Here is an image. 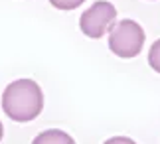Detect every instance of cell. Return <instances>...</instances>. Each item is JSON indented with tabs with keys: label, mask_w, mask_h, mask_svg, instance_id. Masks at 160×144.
<instances>
[{
	"label": "cell",
	"mask_w": 160,
	"mask_h": 144,
	"mask_svg": "<svg viewBox=\"0 0 160 144\" xmlns=\"http://www.w3.org/2000/svg\"><path fill=\"white\" fill-rule=\"evenodd\" d=\"M117 20V8L111 2L99 0L93 6H89L87 10L79 18V28L87 37L99 40L107 32H111V28L115 26Z\"/></svg>",
	"instance_id": "3"
},
{
	"label": "cell",
	"mask_w": 160,
	"mask_h": 144,
	"mask_svg": "<svg viewBox=\"0 0 160 144\" xmlns=\"http://www.w3.org/2000/svg\"><path fill=\"white\" fill-rule=\"evenodd\" d=\"M2 109L12 121L30 122L44 109V93L32 79H16L2 93Z\"/></svg>",
	"instance_id": "1"
},
{
	"label": "cell",
	"mask_w": 160,
	"mask_h": 144,
	"mask_svg": "<svg viewBox=\"0 0 160 144\" xmlns=\"http://www.w3.org/2000/svg\"><path fill=\"white\" fill-rule=\"evenodd\" d=\"M103 144H137V142H134L132 138H127V136H113V138H109Z\"/></svg>",
	"instance_id": "7"
},
{
	"label": "cell",
	"mask_w": 160,
	"mask_h": 144,
	"mask_svg": "<svg viewBox=\"0 0 160 144\" xmlns=\"http://www.w3.org/2000/svg\"><path fill=\"white\" fill-rule=\"evenodd\" d=\"M148 63L156 73H160V40L152 43L150 52H148Z\"/></svg>",
	"instance_id": "5"
},
{
	"label": "cell",
	"mask_w": 160,
	"mask_h": 144,
	"mask_svg": "<svg viewBox=\"0 0 160 144\" xmlns=\"http://www.w3.org/2000/svg\"><path fill=\"white\" fill-rule=\"evenodd\" d=\"M32 144H75V142H73V138L67 132H63V130L52 128V130H44V132H40L34 138Z\"/></svg>",
	"instance_id": "4"
},
{
	"label": "cell",
	"mask_w": 160,
	"mask_h": 144,
	"mask_svg": "<svg viewBox=\"0 0 160 144\" xmlns=\"http://www.w3.org/2000/svg\"><path fill=\"white\" fill-rule=\"evenodd\" d=\"M144 30L134 20L117 22L109 32V49L122 59L137 57L144 46Z\"/></svg>",
	"instance_id": "2"
},
{
	"label": "cell",
	"mask_w": 160,
	"mask_h": 144,
	"mask_svg": "<svg viewBox=\"0 0 160 144\" xmlns=\"http://www.w3.org/2000/svg\"><path fill=\"white\" fill-rule=\"evenodd\" d=\"M85 0H50V4L58 10H75L77 6H81Z\"/></svg>",
	"instance_id": "6"
},
{
	"label": "cell",
	"mask_w": 160,
	"mask_h": 144,
	"mask_svg": "<svg viewBox=\"0 0 160 144\" xmlns=\"http://www.w3.org/2000/svg\"><path fill=\"white\" fill-rule=\"evenodd\" d=\"M2 134H4V127H2V122H0V140H2Z\"/></svg>",
	"instance_id": "8"
}]
</instances>
